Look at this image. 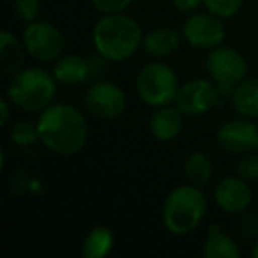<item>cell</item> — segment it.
<instances>
[{
  "mask_svg": "<svg viewBox=\"0 0 258 258\" xmlns=\"http://www.w3.org/2000/svg\"><path fill=\"white\" fill-rule=\"evenodd\" d=\"M232 108L239 117L258 118V76H247L233 89Z\"/></svg>",
  "mask_w": 258,
  "mask_h": 258,
  "instance_id": "cell-17",
  "label": "cell"
},
{
  "mask_svg": "<svg viewBox=\"0 0 258 258\" xmlns=\"http://www.w3.org/2000/svg\"><path fill=\"white\" fill-rule=\"evenodd\" d=\"M216 142L221 151L233 156L258 152V125L254 118H230L218 127Z\"/></svg>",
  "mask_w": 258,
  "mask_h": 258,
  "instance_id": "cell-11",
  "label": "cell"
},
{
  "mask_svg": "<svg viewBox=\"0 0 258 258\" xmlns=\"http://www.w3.org/2000/svg\"><path fill=\"white\" fill-rule=\"evenodd\" d=\"M39 138L44 149L62 158L82 152L89 142V122L76 106L51 103L37 117Z\"/></svg>",
  "mask_w": 258,
  "mask_h": 258,
  "instance_id": "cell-1",
  "label": "cell"
},
{
  "mask_svg": "<svg viewBox=\"0 0 258 258\" xmlns=\"http://www.w3.org/2000/svg\"><path fill=\"white\" fill-rule=\"evenodd\" d=\"M92 8L101 15H117V13H125L133 0H90Z\"/></svg>",
  "mask_w": 258,
  "mask_h": 258,
  "instance_id": "cell-26",
  "label": "cell"
},
{
  "mask_svg": "<svg viewBox=\"0 0 258 258\" xmlns=\"http://www.w3.org/2000/svg\"><path fill=\"white\" fill-rule=\"evenodd\" d=\"M202 253L205 258H239L240 249L233 237L225 233L218 225H211L207 228Z\"/></svg>",
  "mask_w": 258,
  "mask_h": 258,
  "instance_id": "cell-18",
  "label": "cell"
},
{
  "mask_svg": "<svg viewBox=\"0 0 258 258\" xmlns=\"http://www.w3.org/2000/svg\"><path fill=\"white\" fill-rule=\"evenodd\" d=\"M57 85L53 73L37 66H29L9 76L6 97L18 110L27 113H41L53 103L57 96Z\"/></svg>",
  "mask_w": 258,
  "mask_h": 258,
  "instance_id": "cell-4",
  "label": "cell"
},
{
  "mask_svg": "<svg viewBox=\"0 0 258 258\" xmlns=\"http://www.w3.org/2000/svg\"><path fill=\"white\" fill-rule=\"evenodd\" d=\"M83 106L87 113L97 120H117L125 111L127 101L120 85L103 78L90 82L85 89Z\"/></svg>",
  "mask_w": 258,
  "mask_h": 258,
  "instance_id": "cell-8",
  "label": "cell"
},
{
  "mask_svg": "<svg viewBox=\"0 0 258 258\" xmlns=\"http://www.w3.org/2000/svg\"><path fill=\"white\" fill-rule=\"evenodd\" d=\"M13 13L20 22L29 25L39 20L43 13V2L41 0H13Z\"/></svg>",
  "mask_w": 258,
  "mask_h": 258,
  "instance_id": "cell-22",
  "label": "cell"
},
{
  "mask_svg": "<svg viewBox=\"0 0 258 258\" xmlns=\"http://www.w3.org/2000/svg\"><path fill=\"white\" fill-rule=\"evenodd\" d=\"M212 161L205 152L195 151L184 158L182 163V175L189 184L198 187H204L211 182L212 179Z\"/></svg>",
  "mask_w": 258,
  "mask_h": 258,
  "instance_id": "cell-20",
  "label": "cell"
},
{
  "mask_svg": "<svg viewBox=\"0 0 258 258\" xmlns=\"http://www.w3.org/2000/svg\"><path fill=\"white\" fill-rule=\"evenodd\" d=\"M244 0H204L205 11L219 16L223 20L233 18L242 9Z\"/></svg>",
  "mask_w": 258,
  "mask_h": 258,
  "instance_id": "cell-23",
  "label": "cell"
},
{
  "mask_svg": "<svg viewBox=\"0 0 258 258\" xmlns=\"http://www.w3.org/2000/svg\"><path fill=\"white\" fill-rule=\"evenodd\" d=\"M106 64L108 60L104 57H101L99 53L89 57V68H90V82L96 80H103L104 73H106Z\"/></svg>",
  "mask_w": 258,
  "mask_h": 258,
  "instance_id": "cell-27",
  "label": "cell"
},
{
  "mask_svg": "<svg viewBox=\"0 0 258 258\" xmlns=\"http://www.w3.org/2000/svg\"><path fill=\"white\" fill-rule=\"evenodd\" d=\"M135 87L142 103L151 108H159L175 103L180 82L172 66L156 58L154 62H149L138 71Z\"/></svg>",
  "mask_w": 258,
  "mask_h": 258,
  "instance_id": "cell-5",
  "label": "cell"
},
{
  "mask_svg": "<svg viewBox=\"0 0 258 258\" xmlns=\"http://www.w3.org/2000/svg\"><path fill=\"white\" fill-rule=\"evenodd\" d=\"M214 204L228 214H240L247 211L253 204V189L249 187V182L242 177L228 175L218 180L212 191Z\"/></svg>",
  "mask_w": 258,
  "mask_h": 258,
  "instance_id": "cell-12",
  "label": "cell"
},
{
  "mask_svg": "<svg viewBox=\"0 0 258 258\" xmlns=\"http://www.w3.org/2000/svg\"><path fill=\"white\" fill-rule=\"evenodd\" d=\"M9 104H11V101L8 99V97H2L0 99V125L2 127H6L8 125V120H9Z\"/></svg>",
  "mask_w": 258,
  "mask_h": 258,
  "instance_id": "cell-29",
  "label": "cell"
},
{
  "mask_svg": "<svg viewBox=\"0 0 258 258\" xmlns=\"http://www.w3.org/2000/svg\"><path fill=\"white\" fill-rule=\"evenodd\" d=\"M115 246V233L110 226L97 225L89 230L82 244L83 258H106Z\"/></svg>",
  "mask_w": 258,
  "mask_h": 258,
  "instance_id": "cell-19",
  "label": "cell"
},
{
  "mask_svg": "<svg viewBox=\"0 0 258 258\" xmlns=\"http://www.w3.org/2000/svg\"><path fill=\"white\" fill-rule=\"evenodd\" d=\"M237 230L246 240H256L258 239V214L256 212L244 211L239 214V223Z\"/></svg>",
  "mask_w": 258,
  "mask_h": 258,
  "instance_id": "cell-25",
  "label": "cell"
},
{
  "mask_svg": "<svg viewBox=\"0 0 258 258\" xmlns=\"http://www.w3.org/2000/svg\"><path fill=\"white\" fill-rule=\"evenodd\" d=\"M22 41L29 57L37 62L50 64L64 55L66 39L57 25L44 20H37L25 25L22 32Z\"/></svg>",
  "mask_w": 258,
  "mask_h": 258,
  "instance_id": "cell-7",
  "label": "cell"
},
{
  "mask_svg": "<svg viewBox=\"0 0 258 258\" xmlns=\"http://www.w3.org/2000/svg\"><path fill=\"white\" fill-rule=\"evenodd\" d=\"M25 55L29 53H27L22 39H18L9 30L0 32V73L2 75L13 76L22 68H25L23 66Z\"/></svg>",
  "mask_w": 258,
  "mask_h": 258,
  "instance_id": "cell-16",
  "label": "cell"
},
{
  "mask_svg": "<svg viewBox=\"0 0 258 258\" xmlns=\"http://www.w3.org/2000/svg\"><path fill=\"white\" fill-rule=\"evenodd\" d=\"M182 32L175 30L173 27H154L144 36V51L152 58H166L179 50L182 43Z\"/></svg>",
  "mask_w": 258,
  "mask_h": 258,
  "instance_id": "cell-14",
  "label": "cell"
},
{
  "mask_svg": "<svg viewBox=\"0 0 258 258\" xmlns=\"http://www.w3.org/2000/svg\"><path fill=\"white\" fill-rule=\"evenodd\" d=\"M205 73L218 85L225 97H230L237 85L247 78L249 66L239 50L232 46H218L205 57Z\"/></svg>",
  "mask_w": 258,
  "mask_h": 258,
  "instance_id": "cell-6",
  "label": "cell"
},
{
  "mask_svg": "<svg viewBox=\"0 0 258 258\" xmlns=\"http://www.w3.org/2000/svg\"><path fill=\"white\" fill-rule=\"evenodd\" d=\"M9 138L20 147H32L36 144H41L39 138V127L37 120H18L9 129Z\"/></svg>",
  "mask_w": 258,
  "mask_h": 258,
  "instance_id": "cell-21",
  "label": "cell"
},
{
  "mask_svg": "<svg viewBox=\"0 0 258 258\" xmlns=\"http://www.w3.org/2000/svg\"><path fill=\"white\" fill-rule=\"evenodd\" d=\"M207 214V197L202 187L182 184L170 191L161 207V221L166 232L186 237L202 225Z\"/></svg>",
  "mask_w": 258,
  "mask_h": 258,
  "instance_id": "cell-3",
  "label": "cell"
},
{
  "mask_svg": "<svg viewBox=\"0 0 258 258\" xmlns=\"http://www.w3.org/2000/svg\"><path fill=\"white\" fill-rule=\"evenodd\" d=\"M172 6L180 15H193L200 6H204V0H172Z\"/></svg>",
  "mask_w": 258,
  "mask_h": 258,
  "instance_id": "cell-28",
  "label": "cell"
},
{
  "mask_svg": "<svg viewBox=\"0 0 258 258\" xmlns=\"http://www.w3.org/2000/svg\"><path fill=\"white\" fill-rule=\"evenodd\" d=\"M51 73H53L58 85H66V87L83 85L85 82H90L89 58L76 53L62 55V57H58L53 62Z\"/></svg>",
  "mask_w": 258,
  "mask_h": 258,
  "instance_id": "cell-15",
  "label": "cell"
},
{
  "mask_svg": "<svg viewBox=\"0 0 258 258\" xmlns=\"http://www.w3.org/2000/svg\"><path fill=\"white\" fill-rule=\"evenodd\" d=\"M251 256H253V258H258V239L254 240L253 247H251Z\"/></svg>",
  "mask_w": 258,
  "mask_h": 258,
  "instance_id": "cell-30",
  "label": "cell"
},
{
  "mask_svg": "<svg viewBox=\"0 0 258 258\" xmlns=\"http://www.w3.org/2000/svg\"><path fill=\"white\" fill-rule=\"evenodd\" d=\"M184 117L180 108L173 104L154 108L151 118H149V133L158 142H172L182 133Z\"/></svg>",
  "mask_w": 258,
  "mask_h": 258,
  "instance_id": "cell-13",
  "label": "cell"
},
{
  "mask_svg": "<svg viewBox=\"0 0 258 258\" xmlns=\"http://www.w3.org/2000/svg\"><path fill=\"white\" fill-rule=\"evenodd\" d=\"M235 173L247 182H258V152L239 156L235 163Z\"/></svg>",
  "mask_w": 258,
  "mask_h": 258,
  "instance_id": "cell-24",
  "label": "cell"
},
{
  "mask_svg": "<svg viewBox=\"0 0 258 258\" xmlns=\"http://www.w3.org/2000/svg\"><path fill=\"white\" fill-rule=\"evenodd\" d=\"M182 37L191 48L197 50H214L225 43L226 27L225 20L212 13H193L187 15V18L182 23Z\"/></svg>",
  "mask_w": 258,
  "mask_h": 258,
  "instance_id": "cell-9",
  "label": "cell"
},
{
  "mask_svg": "<svg viewBox=\"0 0 258 258\" xmlns=\"http://www.w3.org/2000/svg\"><path fill=\"white\" fill-rule=\"evenodd\" d=\"M221 90L211 78H193L182 83L177 94L175 104L186 117H202L219 106L223 99Z\"/></svg>",
  "mask_w": 258,
  "mask_h": 258,
  "instance_id": "cell-10",
  "label": "cell"
},
{
  "mask_svg": "<svg viewBox=\"0 0 258 258\" xmlns=\"http://www.w3.org/2000/svg\"><path fill=\"white\" fill-rule=\"evenodd\" d=\"M142 25L125 13L101 15L92 29V44L96 53L108 62L122 64L144 48Z\"/></svg>",
  "mask_w": 258,
  "mask_h": 258,
  "instance_id": "cell-2",
  "label": "cell"
}]
</instances>
